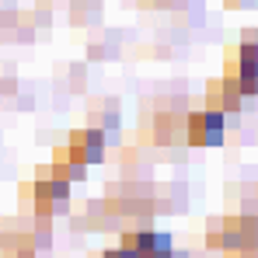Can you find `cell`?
Returning <instances> with one entry per match:
<instances>
[{"label": "cell", "instance_id": "6da1fadb", "mask_svg": "<svg viewBox=\"0 0 258 258\" xmlns=\"http://www.w3.org/2000/svg\"><path fill=\"white\" fill-rule=\"evenodd\" d=\"M227 136V115L223 112H188L181 119V140L188 147H223Z\"/></svg>", "mask_w": 258, "mask_h": 258}, {"label": "cell", "instance_id": "7a4b0ae2", "mask_svg": "<svg viewBox=\"0 0 258 258\" xmlns=\"http://www.w3.org/2000/svg\"><path fill=\"white\" fill-rule=\"evenodd\" d=\"M67 161L74 164H101L105 161V129L87 126V129H74L70 140H67Z\"/></svg>", "mask_w": 258, "mask_h": 258}, {"label": "cell", "instance_id": "3957f363", "mask_svg": "<svg viewBox=\"0 0 258 258\" xmlns=\"http://www.w3.org/2000/svg\"><path fill=\"white\" fill-rule=\"evenodd\" d=\"M98 258H140V255L129 251V248H108V251H101Z\"/></svg>", "mask_w": 258, "mask_h": 258}, {"label": "cell", "instance_id": "277c9868", "mask_svg": "<svg viewBox=\"0 0 258 258\" xmlns=\"http://www.w3.org/2000/svg\"><path fill=\"white\" fill-rule=\"evenodd\" d=\"M227 258H258V255H251V251H244V255H227Z\"/></svg>", "mask_w": 258, "mask_h": 258}, {"label": "cell", "instance_id": "5b68a950", "mask_svg": "<svg viewBox=\"0 0 258 258\" xmlns=\"http://www.w3.org/2000/svg\"><path fill=\"white\" fill-rule=\"evenodd\" d=\"M255 192H258V188H255Z\"/></svg>", "mask_w": 258, "mask_h": 258}]
</instances>
